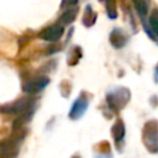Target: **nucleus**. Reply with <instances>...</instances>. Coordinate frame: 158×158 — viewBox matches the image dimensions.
I'll use <instances>...</instances> for the list:
<instances>
[{"mask_svg": "<svg viewBox=\"0 0 158 158\" xmlns=\"http://www.w3.org/2000/svg\"><path fill=\"white\" fill-rule=\"evenodd\" d=\"M25 133L21 130L14 131V135L0 142V158H16L21 141Z\"/></svg>", "mask_w": 158, "mask_h": 158, "instance_id": "nucleus-3", "label": "nucleus"}, {"mask_svg": "<svg viewBox=\"0 0 158 158\" xmlns=\"http://www.w3.org/2000/svg\"><path fill=\"white\" fill-rule=\"evenodd\" d=\"M73 158H80V156H74Z\"/></svg>", "mask_w": 158, "mask_h": 158, "instance_id": "nucleus-13", "label": "nucleus"}, {"mask_svg": "<svg viewBox=\"0 0 158 158\" xmlns=\"http://www.w3.org/2000/svg\"><path fill=\"white\" fill-rule=\"evenodd\" d=\"M136 4V7L138 10V12L144 16L147 14V0H133Z\"/></svg>", "mask_w": 158, "mask_h": 158, "instance_id": "nucleus-11", "label": "nucleus"}, {"mask_svg": "<svg viewBox=\"0 0 158 158\" xmlns=\"http://www.w3.org/2000/svg\"><path fill=\"white\" fill-rule=\"evenodd\" d=\"M75 14H77V10H68L65 14H63L60 21L63 23H70L75 19Z\"/></svg>", "mask_w": 158, "mask_h": 158, "instance_id": "nucleus-10", "label": "nucleus"}, {"mask_svg": "<svg viewBox=\"0 0 158 158\" xmlns=\"http://www.w3.org/2000/svg\"><path fill=\"white\" fill-rule=\"evenodd\" d=\"M62 35H63V27L59 25H52L46 30H43L40 33V37L49 42H56L62 37Z\"/></svg>", "mask_w": 158, "mask_h": 158, "instance_id": "nucleus-8", "label": "nucleus"}, {"mask_svg": "<svg viewBox=\"0 0 158 158\" xmlns=\"http://www.w3.org/2000/svg\"><path fill=\"white\" fill-rule=\"evenodd\" d=\"M131 93L125 86L112 88L106 93V104L109 109L114 112H120L128 104Z\"/></svg>", "mask_w": 158, "mask_h": 158, "instance_id": "nucleus-1", "label": "nucleus"}, {"mask_svg": "<svg viewBox=\"0 0 158 158\" xmlns=\"http://www.w3.org/2000/svg\"><path fill=\"white\" fill-rule=\"evenodd\" d=\"M35 100L30 99V98H21L16 101L5 104L0 106V112L6 114V115H21L28 110L35 109Z\"/></svg>", "mask_w": 158, "mask_h": 158, "instance_id": "nucleus-4", "label": "nucleus"}, {"mask_svg": "<svg viewBox=\"0 0 158 158\" xmlns=\"http://www.w3.org/2000/svg\"><path fill=\"white\" fill-rule=\"evenodd\" d=\"M49 84V79L48 77H36L33 79L27 80L23 85H22V90L27 94H37L40 91H42L43 89H46V86Z\"/></svg>", "mask_w": 158, "mask_h": 158, "instance_id": "nucleus-7", "label": "nucleus"}, {"mask_svg": "<svg viewBox=\"0 0 158 158\" xmlns=\"http://www.w3.org/2000/svg\"><path fill=\"white\" fill-rule=\"evenodd\" d=\"M149 23H151V27L152 30L154 31L156 35H158V14L154 12L151 17H149Z\"/></svg>", "mask_w": 158, "mask_h": 158, "instance_id": "nucleus-12", "label": "nucleus"}, {"mask_svg": "<svg viewBox=\"0 0 158 158\" xmlns=\"http://www.w3.org/2000/svg\"><path fill=\"white\" fill-rule=\"evenodd\" d=\"M93 95L88 91H81L80 95L74 100V102L72 104V107L69 110V118L70 120H79L83 117V115L86 112L88 106L91 101Z\"/></svg>", "mask_w": 158, "mask_h": 158, "instance_id": "nucleus-5", "label": "nucleus"}, {"mask_svg": "<svg viewBox=\"0 0 158 158\" xmlns=\"http://www.w3.org/2000/svg\"><path fill=\"white\" fill-rule=\"evenodd\" d=\"M110 41H111V44L115 47V48H121L126 44L127 42V37L118 30H115L111 36H110Z\"/></svg>", "mask_w": 158, "mask_h": 158, "instance_id": "nucleus-9", "label": "nucleus"}, {"mask_svg": "<svg viewBox=\"0 0 158 158\" xmlns=\"http://www.w3.org/2000/svg\"><path fill=\"white\" fill-rule=\"evenodd\" d=\"M111 136H112V139H114V143H115V147L116 149L121 153L125 148V137H126V126H125V122L118 117L115 123L112 125L111 127Z\"/></svg>", "mask_w": 158, "mask_h": 158, "instance_id": "nucleus-6", "label": "nucleus"}, {"mask_svg": "<svg viewBox=\"0 0 158 158\" xmlns=\"http://www.w3.org/2000/svg\"><path fill=\"white\" fill-rule=\"evenodd\" d=\"M142 142L148 152L158 153V121L149 120L142 131Z\"/></svg>", "mask_w": 158, "mask_h": 158, "instance_id": "nucleus-2", "label": "nucleus"}]
</instances>
